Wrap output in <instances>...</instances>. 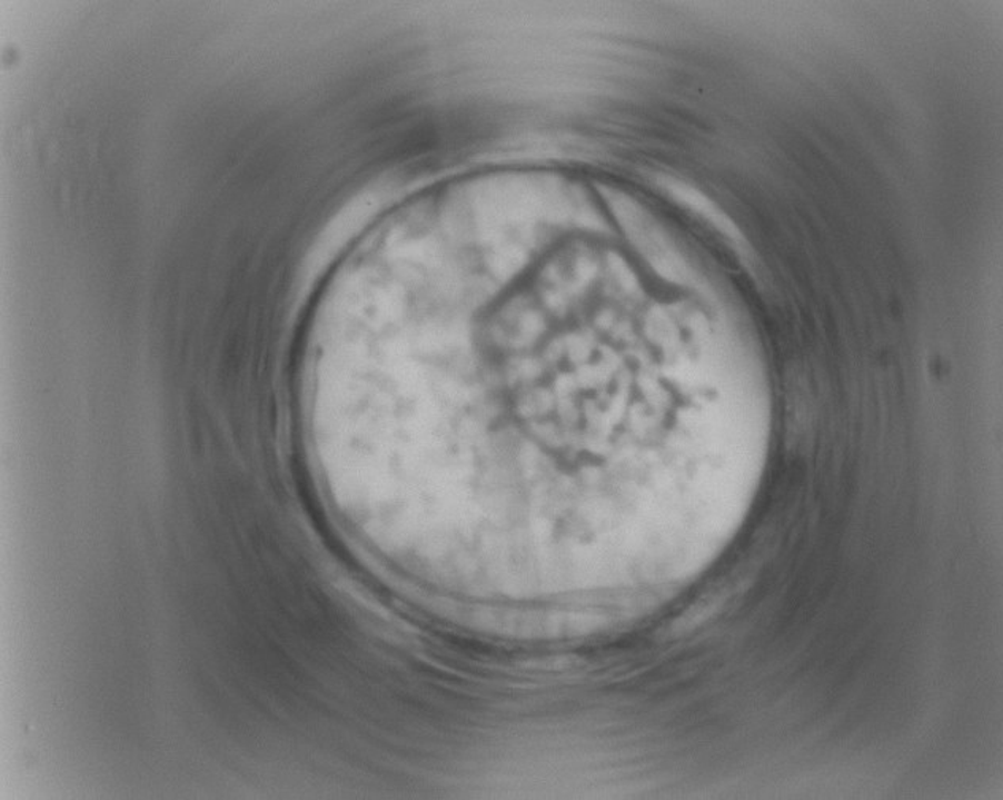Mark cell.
I'll return each instance as SVG.
<instances>
[{"label": "cell", "instance_id": "cell-1", "mask_svg": "<svg viewBox=\"0 0 1003 800\" xmlns=\"http://www.w3.org/2000/svg\"><path fill=\"white\" fill-rule=\"evenodd\" d=\"M661 186L666 189L668 195L674 196V199L678 200L679 204L689 207L691 210L696 211L702 218L707 219L709 225L715 226L721 234L731 238L732 241L742 240L741 233L735 228L734 223L726 215L721 214L719 208L712 200H708L707 197L701 195L697 189L691 188L683 181L672 180V178H664L661 181Z\"/></svg>", "mask_w": 1003, "mask_h": 800}]
</instances>
